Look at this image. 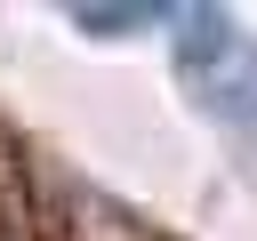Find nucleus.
Listing matches in <instances>:
<instances>
[{"label":"nucleus","instance_id":"f257e3e1","mask_svg":"<svg viewBox=\"0 0 257 241\" xmlns=\"http://www.w3.org/2000/svg\"><path fill=\"white\" fill-rule=\"evenodd\" d=\"M169 40H177L185 104L209 112L217 129L257 137V40H249L225 8H177V16H169Z\"/></svg>","mask_w":257,"mask_h":241},{"label":"nucleus","instance_id":"f03ea898","mask_svg":"<svg viewBox=\"0 0 257 241\" xmlns=\"http://www.w3.org/2000/svg\"><path fill=\"white\" fill-rule=\"evenodd\" d=\"M64 16H72L80 32H96V40H120V32H153V24H169L177 8H88V0H80V8H64Z\"/></svg>","mask_w":257,"mask_h":241}]
</instances>
